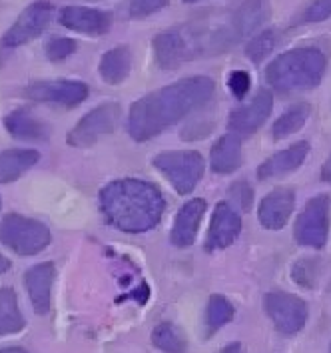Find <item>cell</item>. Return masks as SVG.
<instances>
[{
    "label": "cell",
    "instance_id": "cell-22",
    "mask_svg": "<svg viewBox=\"0 0 331 353\" xmlns=\"http://www.w3.org/2000/svg\"><path fill=\"white\" fill-rule=\"evenodd\" d=\"M38 160L40 154L32 148H10L0 152V184H10L19 180Z\"/></svg>",
    "mask_w": 331,
    "mask_h": 353
},
{
    "label": "cell",
    "instance_id": "cell-37",
    "mask_svg": "<svg viewBox=\"0 0 331 353\" xmlns=\"http://www.w3.org/2000/svg\"><path fill=\"white\" fill-rule=\"evenodd\" d=\"M10 265H12L10 260H8V258H4V256L0 254V276H2V274H6V272L10 270Z\"/></svg>",
    "mask_w": 331,
    "mask_h": 353
},
{
    "label": "cell",
    "instance_id": "cell-31",
    "mask_svg": "<svg viewBox=\"0 0 331 353\" xmlns=\"http://www.w3.org/2000/svg\"><path fill=\"white\" fill-rule=\"evenodd\" d=\"M295 283H299L301 288L310 290L315 285L317 278V263L313 260H301L294 265V274H292Z\"/></svg>",
    "mask_w": 331,
    "mask_h": 353
},
{
    "label": "cell",
    "instance_id": "cell-18",
    "mask_svg": "<svg viewBox=\"0 0 331 353\" xmlns=\"http://www.w3.org/2000/svg\"><path fill=\"white\" fill-rule=\"evenodd\" d=\"M310 150H312L310 142L301 140V142H295L285 150L270 156L263 164H259L258 180H270V178H279V176L292 174L297 168L303 166V162L310 156Z\"/></svg>",
    "mask_w": 331,
    "mask_h": 353
},
{
    "label": "cell",
    "instance_id": "cell-26",
    "mask_svg": "<svg viewBox=\"0 0 331 353\" xmlns=\"http://www.w3.org/2000/svg\"><path fill=\"white\" fill-rule=\"evenodd\" d=\"M312 114V106L305 104V102H299L294 104L292 108L283 112L272 126V138L274 140H283V138H290L292 134L299 132L303 128V124L308 122Z\"/></svg>",
    "mask_w": 331,
    "mask_h": 353
},
{
    "label": "cell",
    "instance_id": "cell-13",
    "mask_svg": "<svg viewBox=\"0 0 331 353\" xmlns=\"http://www.w3.org/2000/svg\"><path fill=\"white\" fill-rule=\"evenodd\" d=\"M239 234H241V218L236 208L228 202H220L212 214V222L205 236V250L208 252L225 250L238 240Z\"/></svg>",
    "mask_w": 331,
    "mask_h": 353
},
{
    "label": "cell",
    "instance_id": "cell-20",
    "mask_svg": "<svg viewBox=\"0 0 331 353\" xmlns=\"http://www.w3.org/2000/svg\"><path fill=\"white\" fill-rule=\"evenodd\" d=\"M4 128L12 138L22 140V142H40V140H46L50 134L48 126L42 120H38L32 112L24 110V108L10 112L4 118Z\"/></svg>",
    "mask_w": 331,
    "mask_h": 353
},
{
    "label": "cell",
    "instance_id": "cell-2",
    "mask_svg": "<svg viewBox=\"0 0 331 353\" xmlns=\"http://www.w3.org/2000/svg\"><path fill=\"white\" fill-rule=\"evenodd\" d=\"M98 200L106 222L126 234L154 230L166 210L160 188L140 178L114 180L100 190Z\"/></svg>",
    "mask_w": 331,
    "mask_h": 353
},
{
    "label": "cell",
    "instance_id": "cell-4",
    "mask_svg": "<svg viewBox=\"0 0 331 353\" xmlns=\"http://www.w3.org/2000/svg\"><path fill=\"white\" fill-rule=\"evenodd\" d=\"M328 70V56L315 46L285 50L265 68L268 84L281 94L313 90L321 84Z\"/></svg>",
    "mask_w": 331,
    "mask_h": 353
},
{
    "label": "cell",
    "instance_id": "cell-11",
    "mask_svg": "<svg viewBox=\"0 0 331 353\" xmlns=\"http://www.w3.org/2000/svg\"><path fill=\"white\" fill-rule=\"evenodd\" d=\"M88 86L80 80H37L26 88V96L37 102L76 108L88 98Z\"/></svg>",
    "mask_w": 331,
    "mask_h": 353
},
{
    "label": "cell",
    "instance_id": "cell-39",
    "mask_svg": "<svg viewBox=\"0 0 331 353\" xmlns=\"http://www.w3.org/2000/svg\"><path fill=\"white\" fill-rule=\"evenodd\" d=\"M185 4H196V2H202V0H184Z\"/></svg>",
    "mask_w": 331,
    "mask_h": 353
},
{
    "label": "cell",
    "instance_id": "cell-38",
    "mask_svg": "<svg viewBox=\"0 0 331 353\" xmlns=\"http://www.w3.org/2000/svg\"><path fill=\"white\" fill-rule=\"evenodd\" d=\"M0 353H28L24 347H2Z\"/></svg>",
    "mask_w": 331,
    "mask_h": 353
},
{
    "label": "cell",
    "instance_id": "cell-41",
    "mask_svg": "<svg viewBox=\"0 0 331 353\" xmlns=\"http://www.w3.org/2000/svg\"><path fill=\"white\" fill-rule=\"evenodd\" d=\"M330 353H331V350H330Z\"/></svg>",
    "mask_w": 331,
    "mask_h": 353
},
{
    "label": "cell",
    "instance_id": "cell-34",
    "mask_svg": "<svg viewBox=\"0 0 331 353\" xmlns=\"http://www.w3.org/2000/svg\"><path fill=\"white\" fill-rule=\"evenodd\" d=\"M228 88L238 100H243L250 92V88H252V76L248 74L245 70H234L232 74L228 76Z\"/></svg>",
    "mask_w": 331,
    "mask_h": 353
},
{
    "label": "cell",
    "instance_id": "cell-21",
    "mask_svg": "<svg viewBox=\"0 0 331 353\" xmlns=\"http://www.w3.org/2000/svg\"><path fill=\"white\" fill-rule=\"evenodd\" d=\"M270 17V0H243L232 14V26L239 38L250 37Z\"/></svg>",
    "mask_w": 331,
    "mask_h": 353
},
{
    "label": "cell",
    "instance_id": "cell-35",
    "mask_svg": "<svg viewBox=\"0 0 331 353\" xmlns=\"http://www.w3.org/2000/svg\"><path fill=\"white\" fill-rule=\"evenodd\" d=\"M321 182L325 184H331V156L328 158V162L321 166Z\"/></svg>",
    "mask_w": 331,
    "mask_h": 353
},
{
    "label": "cell",
    "instance_id": "cell-14",
    "mask_svg": "<svg viewBox=\"0 0 331 353\" xmlns=\"http://www.w3.org/2000/svg\"><path fill=\"white\" fill-rule=\"evenodd\" d=\"M58 20L64 28L86 37H102L112 26L110 12L90 6H64L58 14Z\"/></svg>",
    "mask_w": 331,
    "mask_h": 353
},
{
    "label": "cell",
    "instance_id": "cell-15",
    "mask_svg": "<svg viewBox=\"0 0 331 353\" xmlns=\"http://www.w3.org/2000/svg\"><path fill=\"white\" fill-rule=\"evenodd\" d=\"M54 278L56 270L52 261H44V263L32 265L24 274V285H26L28 298H30L32 310H34L37 316H46L50 312Z\"/></svg>",
    "mask_w": 331,
    "mask_h": 353
},
{
    "label": "cell",
    "instance_id": "cell-10",
    "mask_svg": "<svg viewBox=\"0 0 331 353\" xmlns=\"http://www.w3.org/2000/svg\"><path fill=\"white\" fill-rule=\"evenodd\" d=\"M120 122V106L108 102L102 104L92 112H88L86 116L80 118V122L68 132L66 140L74 148H84V146H92L100 138L108 136L116 130Z\"/></svg>",
    "mask_w": 331,
    "mask_h": 353
},
{
    "label": "cell",
    "instance_id": "cell-29",
    "mask_svg": "<svg viewBox=\"0 0 331 353\" xmlns=\"http://www.w3.org/2000/svg\"><path fill=\"white\" fill-rule=\"evenodd\" d=\"M331 17V0H310L295 17V24H315Z\"/></svg>",
    "mask_w": 331,
    "mask_h": 353
},
{
    "label": "cell",
    "instance_id": "cell-25",
    "mask_svg": "<svg viewBox=\"0 0 331 353\" xmlns=\"http://www.w3.org/2000/svg\"><path fill=\"white\" fill-rule=\"evenodd\" d=\"M236 316V307L234 303L223 296H212L208 299L205 305V314H203V327L205 335L212 337L216 332H220L223 325H228Z\"/></svg>",
    "mask_w": 331,
    "mask_h": 353
},
{
    "label": "cell",
    "instance_id": "cell-30",
    "mask_svg": "<svg viewBox=\"0 0 331 353\" xmlns=\"http://www.w3.org/2000/svg\"><path fill=\"white\" fill-rule=\"evenodd\" d=\"M76 52V42L72 38L66 37H56L46 44V58L52 62H60L66 60L68 56H72Z\"/></svg>",
    "mask_w": 331,
    "mask_h": 353
},
{
    "label": "cell",
    "instance_id": "cell-28",
    "mask_svg": "<svg viewBox=\"0 0 331 353\" xmlns=\"http://www.w3.org/2000/svg\"><path fill=\"white\" fill-rule=\"evenodd\" d=\"M279 42V32L274 30V28H270V30H261L259 34L252 38L250 42H248V48H245V56L252 60V62H263L265 60V56L272 54V50L276 48V44Z\"/></svg>",
    "mask_w": 331,
    "mask_h": 353
},
{
    "label": "cell",
    "instance_id": "cell-32",
    "mask_svg": "<svg viewBox=\"0 0 331 353\" xmlns=\"http://www.w3.org/2000/svg\"><path fill=\"white\" fill-rule=\"evenodd\" d=\"M230 198H232L234 205H238L239 210L248 212L252 208V204H254V190H252V186L248 182L238 180V182H234L230 186Z\"/></svg>",
    "mask_w": 331,
    "mask_h": 353
},
{
    "label": "cell",
    "instance_id": "cell-12",
    "mask_svg": "<svg viewBox=\"0 0 331 353\" xmlns=\"http://www.w3.org/2000/svg\"><path fill=\"white\" fill-rule=\"evenodd\" d=\"M274 110V96L270 90H259L250 104H243L236 110L230 112L228 128L238 134L239 138L252 136L265 124L270 114Z\"/></svg>",
    "mask_w": 331,
    "mask_h": 353
},
{
    "label": "cell",
    "instance_id": "cell-3",
    "mask_svg": "<svg viewBox=\"0 0 331 353\" xmlns=\"http://www.w3.org/2000/svg\"><path fill=\"white\" fill-rule=\"evenodd\" d=\"M238 40L239 37L232 22L218 28H208L205 24H188L184 28L160 32L154 38V54L164 70H174L194 58L228 50Z\"/></svg>",
    "mask_w": 331,
    "mask_h": 353
},
{
    "label": "cell",
    "instance_id": "cell-8",
    "mask_svg": "<svg viewBox=\"0 0 331 353\" xmlns=\"http://www.w3.org/2000/svg\"><path fill=\"white\" fill-rule=\"evenodd\" d=\"M265 314L281 335H294L308 323V303L288 292H270L263 298Z\"/></svg>",
    "mask_w": 331,
    "mask_h": 353
},
{
    "label": "cell",
    "instance_id": "cell-6",
    "mask_svg": "<svg viewBox=\"0 0 331 353\" xmlns=\"http://www.w3.org/2000/svg\"><path fill=\"white\" fill-rule=\"evenodd\" d=\"M152 166L174 186L180 196L192 194L203 178V158L196 150H170L154 156Z\"/></svg>",
    "mask_w": 331,
    "mask_h": 353
},
{
    "label": "cell",
    "instance_id": "cell-1",
    "mask_svg": "<svg viewBox=\"0 0 331 353\" xmlns=\"http://www.w3.org/2000/svg\"><path fill=\"white\" fill-rule=\"evenodd\" d=\"M216 82L208 76H190L136 100L128 112L126 128L132 140L148 142L182 122L214 96Z\"/></svg>",
    "mask_w": 331,
    "mask_h": 353
},
{
    "label": "cell",
    "instance_id": "cell-5",
    "mask_svg": "<svg viewBox=\"0 0 331 353\" xmlns=\"http://www.w3.org/2000/svg\"><path fill=\"white\" fill-rule=\"evenodd\" d=\"M52 240L50 230L38 220L8 214L0 222V243L17 256L30 258L48 248Z\"/></svg>",
    "mask_w": 331,
    "mask_h": 353
},
{
    "label": "cell",
    "instance_id": "cell-27",
    "mask_svg": "<svg viewBox=\"0 0 331 353\" xmlns=\"http://www.w3.org/2000/svg\"><path fill=\"white\" fill-rule=\"evenodd\" d=\"M152 343H154V347H158L164 353H184L188 350V339L182 334V330L170 321L160 323L152 332Z\"/></svg>",
    "mask_w": 331,
    "mask_h": 353
},
{
    "label": "cell",
    "instance_id": "cell-17",
    "mask_svg": "<svg viewBox=\"0 0 331 353\" xmlns=\"http://www.w3.org/2000/svg\"><path fill=\"white\" fill-rule=\"evenodd\" d=\"M203 214H205V200L194 198V200L185 202L180 208V212L176 214V220H174V225H172V234H170V242L174 243L176 248H190L198 238Z\"/></svg>",
    "mask_w": 331,
    "mask_h": 353
},
{
    "label": "cell",
    "instance_id": "cell-16",
    "mask_svg": "<svg viewBox=\"0 0 331 353\" xmlns=\"http://www.w3.org/2000/svg\"><path fill=\"white\" fill-rule=\"evenodd\" d=\"M295 208V192L292 188L272 190L258 208L259 223L265 230H281L290 222Z\"/></svg>",
    "mask_w": 331,
    "mask_h": 353
},
{
    "label": "cell",
    "instance_id": "cell-36",
    "mask_svg": "<svg viewBox=\"0 0 331 353\" xmlns=\"http://www.w3.org/2000/svg\"><path fill=\"white\" fill-rule=\"evenodd\" d=\"M218 353H245V347L241 343H230V345L221 347Z\"/></svg>",
    "mask_w": 331,
    "mask_h": 353
},
{
    "label": "cell",
    "instance_id": "cell-24",
    "mask_svg": "<svg viewBox=\"0 0 331 353\" xmlns=\"http://www.w3.org/2000/svg\"><path fill=\"white\" fill-rule=\"evenodd\" d=\"M26 321L20 312L19 298L12 288H0V337L19 334L24 330Z\"/></svg>",
    "mask_w": 331,
    "mask_h": 353
},
{
    "label": "cell",
    "instance_id": "cell-7",
    "mask_svg": "<svg viewBox=\"0 0 331 353\" xmlns=\"http://www.w3.org/2000/svg\"><path fill=\"white\" fill-rule=\"evenodd\" d=\"M331 198L328 194L313 196L297 216L294 228L295 242L305 248L321 250L330 238Z\"/></svg>",
    "mask_w": 331,
    "mask_h": 353
},
{
    "label": "cell",
    "instance_id": "cell-9",
    "mask_svg": "<svg viewBox=\"0 0 331 353\" xmlns=\"http://www.w3.org/2000/svg\"><path fill=\"white\" fill-rule=\"evenodd\" d=\"M54 19V4L48 0H38L32 2L30 6H26L17 22L4 32L2 37V46L6 48H19L22 44L32 42L34 38H38L46 28L48 24Z\"/></svg>",
    "mask_w": 331,
    "mask_h": 353
},
{
    "label": "cell",
    "instance_id": "cell-23",
    "mask_svg": "<svg viewBox=\"0 0 331 353\" xmlns=\"http://www.w3.org/2000/svg\"><path fill=\"white\" fill-rule=\"evenodd\" d=\"M100 76L106 84H122L132 70V52L128 46H114L100 58Z\"/></svg>",
    "mask_w": 331,
    "mask_h": 353
},
{
    "label": "cell",
    "instance_id": "cell-40",
    "mask_svg": "<svg viewBox=\"0 0 331 353\" xmlns=\"http://www.w3.org/2000/svg\"><path fill=\"white\" fill-rule=\"evenodd\" d=\"M0 208H2V200H0Z\"/></svg>",
    "mask_w": 331,
    "mask_h": 353
},
{
    "label": "cell",
    "instance_id": "cell-33",
    "mask_svg": "<svg viewBox=\"0 0 331 353\" xmlns=\"http://www.w3.org/2000/svg\"><path fill=\"white\" fill-rule=\"evenodd\" d=\"M168 0H130L128 12L132 19H148L150 14L162 10Z\"/></svg>",
    "mask_w": 331,
    "mask_h": 353
},
{
    "label": "cell",
    "instance_id": "cell-19",
    "mask_svg": "<svg viewBox=\"0 0 331 353\" xmlns=\"http://www.w3.org/2000/svg\"><path fill=\"white\" fill-rule=\"evenodd\" d=\"M243 164V152H241V138L238 134L230 132L223 134L220 140L210 150V168L214 174H234Z\"/></svg>",
    "mask_w": 331,
    "mask_h": 353
}]
</instances>
